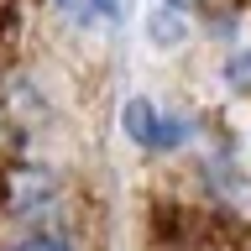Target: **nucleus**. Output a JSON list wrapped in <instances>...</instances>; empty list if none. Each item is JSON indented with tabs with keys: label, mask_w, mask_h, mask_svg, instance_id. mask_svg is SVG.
I'll use <instances>...</instances> for the list:
<instances>
[{
	"label": "nucleus",
	"mask_w": 251,
	"mask_h": 251,
	"mask_svg": "<svg viewBox=\"0 0 251 251\" xmlns=\"http://www.w3.org/2000/svg\"><path fill=\"white\" fill-rule=\"evenodd\" d=\"M121 126H126V136L141 141V147H178V141H183V126H178V121H162L152 100H126Z\"/></svg>",
	"instance_id": "1"
},
{
	"label": "nucleus",
	"mask_w": 251,
	"mask_h": 251,
	"mask_svg": "<svg viewBox=\"0 0 251 251\" xmlns=\"http://www.w3.org/2000/svg\"><path fill=\"white\" fill-rule=\"evenodd\" d=\"M147 26H152V42H162V47H178V42L188 37L183 11H178V5H162V0H157V11H152V21H147Z\"/></svg>",
	"instance_id": "2"
},
{
	"label": "nucleus",
	"mask_w": 251,
	"mask_h": 251,
	"mask_svg": "<svg viewBox=\"0 0 251 251\" xmlns=\"http://www.w3.org/2000/svg\"><path fill=\"white\" fill-rule=\"evenodd\" d=\"M63 11L74 16V21H94V16H105V11H115V0H58Z\"/></svg>",
	"instance_id": "3"
},
{
	"label": "nucleus",
	"mask_w": 251,
	"mask_h": 251,
	"mask_svg": "<svg viewBox=\"0 0 251 251\" xmlns=\"http://www.w3.org/2000/svg\"><path fill=\"white\" fill-rule=\"evenodd\" d=\"M225 74H230V84H235V89H251V52H235Z\"/></svg>",
	"instance_id": "4"
},
{
	"label": "nucleus",
	"mask_w": 251,
	"mask_h": 251,
	"mask_svg": "<svg viewBox=\"0 0 251 251\" xmlns=\"http://www.w3.org/2000/svg\"><path fill=\"white\" fill-rule=\"evenodd\" d=\"M21 251H68V246H58V241H31V246H21Z\"/></svg>",
	"instance_id": "5"
},
{
	"label": "nucleus",
	"mask_w": 251,
	"mask_h": 251,
	"mask_svg": "<svg viewBox=\"0 0 251 251\" xmlns=\"http://www.w3.org/2000/svg\"><path fill=\"white\" fill-rule=\"evenodd\" d=\"M162 5H178V11H183V5H188V0H162Z\"/></svg>",
	"instance_id": "6"
}]
</instances>
